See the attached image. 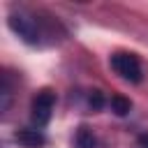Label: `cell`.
Returning <instances> with one entry per match:
<instances>
[{"instance_id":"5","label":"cell","mask_w":148,"mask_h":148,"mask_svg":"<svg viewBox=\"0 0 148 148\" xmlns=\"http://www.w3.org/2000/svg\"><path fill=\"white\" fill-rule=\"evenodd\" d=\"M74 148H97V139H95L92 130L81 125L76 130V134H74Z\"/></svg>"},{"instance_id":"1","label":"cell","mask_w":148,"mask_h":148,"mask_svg":"<svg viewBox=\"0 0 148 148\" xmlns=\"http://www.w3.org/2000/svg\"><path fill=\"white\" fill-rule=\"evenodd\" d=\"M109 65L120 79H125L130 83H141V79H143V67H141V60L136 53L116 51V53H111Z\"/></svg>"},{"instance_id":"2","label":"cell","mask_w":148,"mask_h":148,"mask_svg":"<svg viewBox=\"0 0 148 148\" xmlns=\"http://www.w3.org/2000/svg\"><path fill=\"white\" fill-rule=\"evenodd\" d=\"M9 28L25 44H39V39H42L39 21L32 14H28V12H14V14H9Z\"/></svg>"},{"instance_id":"6","label":"cell","mask_w":148,"mask_h":148,"mask_svg":"<svg viewBox=\"0 0 148 148\" xmlns=\"http://www.w3.org/2000/svg\"><path fill=\"white\" fill-rule=\"evenodd\" d=\"M109 106H111V111H113L116 116H127L130 109H132V102H130L127 97H123V95H111Z\"/></svg>"},{"instance_id":"3","label":"cell","mask_w":148,"mask_h":148,"mask_svg":"<svg viewBox=\"0 0 148 148\" xmlns=\"http://www.w3.org/2000/svg\"><path fill=\"white\" fill-rule=\"evenodd\" d=\"M53 106H56V92L44 88L39 90L35 97H32V104H30V120L37 130L46 127L51 116H53Z\"/></svg>"},{"instance_id":"7","label":"cell","mask_w":148,"mask_h":148,"mask_svg":"<svg viewBox=\"0 0 148 148\" xmlns=\"http://www.w3.org/2000/svg\"><path fill=\"white\" fill-rule=\"evenodd\" d=\"M88 104H90L95 111L102 109V106H104V97H102V92H99V90H92V92L88 95Z\"/></svg>"},{"instance_id":"4","label":"cell","mask_w":148,"mask_h":148,"mask_svg":"<svg viewBox=\"0 0 148 148\" xmlns=\"http://www.w3.org/2000/svg\"><path fill=\"white\" fill-rule=\"evenodd\" d=\"M14 139H16V143H21L23 148H42V146L46 143V136H44L42 130H37V127H23V130H18V132L14 134Z\"/></svg>"},{"instance_id":"8","label":"cell","mask_w":148,"mask_h":148,"mask_svg":"<svg viewBox=\"0 0 148 148\" xmlns=\"http://www.w3.org/2000/svg\"><path fill=\"white\" fill-rule=\"evenodd\" d=\"M139 148H148V134H141L139 136Z\"/></svg>"}]
</instances>
